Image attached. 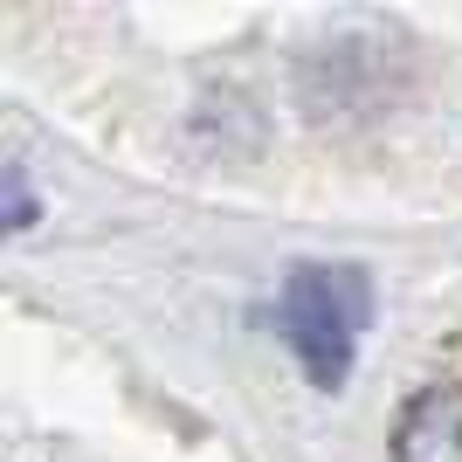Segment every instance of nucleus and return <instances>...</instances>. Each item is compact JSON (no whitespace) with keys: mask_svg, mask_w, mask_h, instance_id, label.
I'll list each match as a JSON object with an SVG mask.
<instances>
[{"mask_svg":"<svg viewBox=\"0 0 462 462\" xmlns=\"http://www.w3.org/2000/svg\"><path fill=\"white\" fill-rule=\"evenodd\" d=\"M366 310H373V290L346 263H297L283 276V338L304 359L310 386H325V393L346 386L359 331H366Z\"/></svg>","mask_w":462,"mask_h":462,"instance_id":"1","label":"nucleus"},{"mask_svg":"<svg viewBox=\"0 0 462 462\" xmlns=\"http://www.w3.org/2000/svg\"><path fill=\"white\" fill-rule=\"evenodd\" d=\"M393 462H462V380L421 386L393 421Z\"/></svg>","mask_w":462,"mask_h":462,"instance_id":"2","label":"nucleus"},{"mask_svg":"<svg viewBox=\"0 0 462 462\" xmlns=\"http://www.w3.org/2000/svg\"><path fill=\"white\" fill-rule=\"evenodd\" d=\"M7 228H14V235L35 228V200H28V180H21V166L7 173Z\"/></svg>","mask_w":462,"mask_h":462,"instance_id":"3","label":"nucleus"}]
</instances>
